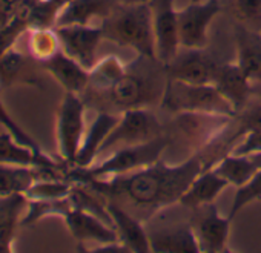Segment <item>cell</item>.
Here are the masks:
<instances>
[{
  "label": "cell",
  "mask_w": 261,
  "mask_h": 253,
  "mask_svg": "<svg viewBox=\"0 0 261 253\" xmlns=\"http://www.w3.org/2000/svg\"><path fill=\"white\" fill-rule=\"evenodd\" d=\"M109 101L121 110L145 107L154 97V88L146 77L127 69L109 89L105 91Z\"/></svg>",
  "instance_id": "obj_12"
},
{
  "label": "cell",
  "mask_w": 261,
  "mask_h": 253,
  "mask_svg": "<svg viewBox=\"0 0 261 253\" xmlns=\"http://www.w3.org/2000/svg\"><path fill=\"white\" fill-rule=\"evenodd\" d=\"M28 2H34V0H28Z\"/></svg>",
  "instance_id": "obj_42"
},
{
  "label": "cell",
  "mask_w": 261,
  "mask_h": 253,
  "mask_svg": "<svg viewBox=\"0 0 261 253\" xmlns=\"http://www.w3.org/2000/svg\"><path fill=\"white\" fill-rule=\"evenodd\" d=\"M68 230L74 236V239L79 242L80 248L86 242H95V244H108V242H117L118 235L112 226L105 222L101 218L80 210V209H71L63 216Z\"/></svg>",
  "instance_id": "obj_13"
},
{
  "label": "cell",
  "mask_w": 261,
  "mask_h": 253,
  "mask_svg": "<svg viewBox=\"0 0 261 253\" xmlns=\"http://www.w3.org/2000/svg\"><path fill=\"white\" fill-rule=\"evenodd\" d=\"M235 11L244 23L261 26V0H235Z\"/></svg>",
  "instance_id": "obj_34"
},
{
  "label": "cell",
  "mask_w": 261,
  "mask_h": 253,
  "mask_svg": "<svg viewBox=\"0 0 261 253\" xmlns=\"http://www.w3.org/2000/svg\"><path fill=\"white\" fill-rule=\"evenodd\" d=\"M54 2H56V4H59L62 8H65L69 2H72V0H54Z\"/></svg>",
  "instance_id": "obj_40"
},
{
  "label": "cell",
  "mask_w": 261,
  "mask_h": 253,
  "mask_svg": "<svg viewBox=\"0 0 261 253\" xmlns=\"http://www.w3.org/2000/svg\"><path fill=\"white\" fill-rule=\"evenodd\" d=\"M25 0H0V26L13 20L22 10Z\"/></svg>",
  "instance_id": "obj_36"
},
{
  "label": "cell",
  "mask_w": 261,
  "mask_h": 253,
  "mask_svg": "<svg viewBox=\"0 0 261 253\" xmlns=\"http://www.w3.org/2000/svg\"><path fill=\"white\" fill-rule=\"evenodd\" d=\"M258 200H261V169L253 175V178L247 184H244L243 187H238L227 216L233 219L240 210H243L246 206Z\"/></svg>",
  "instance_id": "obj_32"
},
{
  "label": "cell",
  "mask_w": 261,
  "mask_h": 253,
  "mask_svg": "<svg viewBox=\"0 0 261 253\" xmlns=\"http://www.w3.org/2000/svg\"><path fill=\"white\" fill-rule=\"evenodd\" d=\"M241 132L246 134L252 129H261V104H256L250 107L241 118Z\"/></svg>",
  "instance_id": "obj_37"
},
{
  "label": "cell",
  "mask_w": 261,
  "mask_h": 253,
  "mask_svg": "<svg viewBox=\"0 0 261 253\" xmlns=\"http://www.w3.org/2000/svg\"><path fill=\"white\" fill-rule=\"evenodd\" d=\"M74 183L68 180H40L27 192L28 200H62L71 195Z\"/></svg>",
  "instance_id": "obj_30"
},
{
  "label": "cell",
  "mask_w": 261,
  "mask_h": 253,
  "mask_svg": "<svg viewBox=\"0 0 261 253\" xmlns=\"http://www.w3.org/2000/svg\"><path fill=\"white\" fill-rule=\"evenodd\" d=\"M237 65L256 85L261 81V37L247 30L246 26H237Z\"/></svg>",
  "instance_id": "obj_23"
},
{
  "label": "cell",
  "mask_w": 261,
  "mask_h": 253,
  "mask_svg": "<svg viewBox=\"0 0 261 253\" xmlns=\"http://www.w3.org/2000/svg\"><path fill=\"white\" fill-rule=\"evenodd\" d=\"M191 2H204V0H191Z\"/></svg>",
  "instance_id": "obj_41"
},
{
  "label": "cell",
  "mask_w": 261,
  "mask_h": 253,
  "mask_svg": "<svg viewBox=\"0 0 261 253\" xmlns=\"http://www.w3.org/2000/svg\"><path fill=\"white\" fill-rule=\"evenodd\" d=\"M152 251L162 253H198V241L191 222L174 224L163 229L149 230Z\"/></svg>",
  "instance_id": "obj_19"
},
{
  "label": "cell",
  "mask_w": 261,
  "mask_h": 253,
  "mask_svg": "<svg viewBox=\"0 0 261 253\" xmlns=\"http://www.w3.org/2000/svg\"><path fill=\"white\" fill-rule=\"evenodd\" d=\"M37 181V172L33 166L0 164V196L25 193Z\"/></svg>",
  "instance_id": "obj_26"
},
{
  "label": "cell",
  "mask_w": 261,
  "mask_h": 253,
  "mask_svg": "<svg viewBox=\"0 0 261 253\" xmlns=\"http://www.w3.org/2000/svg\"><path fill=\"white\" fill-rule=\"evenodd\" d=\"M103 37L112 43L130 48L148 60H157L152 13L149 4L120 5L117 11L101 23Z\"/></svg>",
  "instance_id": "obj_2"
},
{
  "label": "cell",
  "mask_w": 261,
  "mask_h": 253,
  "mask_svg": "<svg viewBox=\"0 0 261 253\" xmlns=\"http://www.w3.org/2000/svg\"><path fill=\"white\" fill-rule=\"evenodd\" d=\"M149 7L152 13L157 60L165 66L178 54V11L175 10V0H149Z\"/></svg>",
  "instance_id": "obj_8"
},
{
  "label": "cell",
  "mask_w": 261,
  "mask_h": 253,
  "mask_svg": "<svg viewBox=\"0 0 261 253\" xmlns=\"http://www.w3.org/2000/svg\"><path fill=\"white\" fill-rule=\"evenodd\" d=\"M126 71H127L126 65H123L117 57L114 55L105 57L103 60L97 62L95 66L89 71V85H92L98 91H106Z\"/></svg>",
  "instance_id": "obj_28"
},
{
  "label": "cell",
  "mask_w": 261,
  "mask_h": 253,
  "mask_svg": "<svg viewBox=\"0 0 261 253\" xmlns=\"http://www.w3.org/2000/svg\"><path fill=\"white\" fill-rule=\"evenodd\" d=\"M30 55L36 59L39 63L53 57L60 49L59 37L53 30H30V42H28Z\"/></svg>",
  "instance_id": "obj_29"
},
{
  "label": "cell",
  "mask_w": 261,
  "mask_h": 253,
  "mask_svg": "<svg viewBox=\"0 0 261 253\" xmlns=\"http://www.w3.org/2000/svg\"><path fill=\"white\" fill-rule=\"evenodd\" d=\"M218 63L204 54L203 49H186L185 54H177L168 65H165L166 78L178 80L192 85L212 83Z\"/></svg>",
  "instance_id": "obj_11"
},
{
  "label": "cell",
  "mask_w": 261,
  "mask_h": 253,
  "mask_svg": "<svg viewBox=\"0 0 261 253\" xmlns=\"http://www.w3.org/2000/svg\"><path fill=\"white\" fill-rule=\"evenodd\" d=\"M227 186L229 183L221 175H218L212 167H207L191 183L178 203L188 209L203 207L214 203Z\"/></svg>",
  "instance_id": "obj_21"
},
{
  "label": "cell",
  "mask_w": 261,
  "mask_h": 253,
  "mask_svg": "<svg viewBox=\"0 0 261 253\" xmlns=\"http://www.w3.org/2000/svg\"><path fill=\"white\" fill-rule=\"evenodd\" d=\"M197 210L198 213L191 224L195 232L200 251H229V232L232 219L229 216H221L215 203L198 207Z\"/></svg>",
  "instance_id": "obj_10"
},
{
  "label": "cell",
  "mask_w": 261,
  "mask_h": 253,
  "mask_svg": "<svg viewBox=\"0 0 261 253\" xmlns=\"http://www.w3.org/2000/svg\"><path fill=\"white\" fill-rule=\"evenodd\" d=\"M28 207L25 193L0 196V253L13 251L16 229L22 224V215Z\"/></svg>",
  "instance_id": "obj_20"
},
{
  "label": "cell",
  "mask_w": 261,
  "mask_h": 253,
  "mask_svg": "<svg viewBox=\"0 0 261 253\" xmlns=\"http://www.w3.org/2000/svg\"><path fill=\"white\" fill-rule=\"evenodd\" d=\"M36 59L17 49H11L0 57V89L27 85L33 88H43L42 78L36 68Z\"/></svg>",
  "instance_id": "obj_15"
},
{
  "label": "cell",
  "mask_w": 261,
  "mask_h": 253,
  "mask_svg": "<svg viewBox=\"0 0 261 253\" xmlns=\"http://www.w3.org/2000/svg\"><path fill=\"white\" fill-rule=\"evenodd\" d=\"M118 118L120 117L109 114V112H100L95 117V120L92 121L88 132L83 137V142H82V146H80L74 167L92 166V161L100 154L105 140L108 138L109 132L114 129V126L117 124Z\"/></svg>",
  "instance_id": "obj_22"
},
{
  "label": "cell",
  "mask_w": 261,
  "mask_h": 253,
  "mask_svg": "<svg viewBox=\"0 0 261 253\" xmlns=\"http://www.w3.org/2000/svg\"><path fill=\"white\" fill-rule=\"evenodd\" d=\"M0 164L36 167V166H59L62 163L53 160L43 151H34L19 143L10 132H5L0 134Z\"/></svg>",
  "instance_id": "obj_24"
},
{
  "label": "cell",
  "mask_w": 261,
  "mask_h": 253,
  "mask_svg": "<svg viewBox=\"0 0 261 253\" xmlns=\"http://www.w3.org/2000/svg\"><path fill=\"white\" fill-rule=\"evenodd\" d=\"M261 152V129L247 131L241 140V143L232 149L230 154L233 155H252Z\"/></svg>",
  "instance_id": "obj_35"
},
{
  "label": "cell",
  "mask_w": 261,
  "mask_h": 253,
  "mask_svg": "<svg viewBox=\"0 0 261 253\" xmlns=\"http://www.w3.org/2000/svg\"><path fill=\"white\" fill-rule=\"evenodd\" d=\"M30 31L27 14L20 10V13L10 20L7 25L0 26V57L11 51L16 45V42L27 33Z\"/></svg>",
  "instance_id": "obj_31"
},
{
  "label": "cell",
  "mask_w": 261,
  "mask_h": 253,
  "mask_svg": "<svg viewBox=\"0 0 261 253\" xmlns=\"http://www.w3.org/2000/svg\"><path fill=\"white\" fill-rule=\"evenodd\" d=\"M40 65L65 88L66 92L80 95L89 86V71L83 68L77 60L69 57L62 48Z\"/></svg>",
  "instance_id": "obj_18"
},
{
  "label": "cell",
  "mask_w": 261,
  "mask_h": 253,
  "mask_svg": "<svg viewBox=\"0 0 261 253\" xmlns=\"http://www.w3.org/2000/svg\"><path fill=\"white\" fill-rule=\"evenodd\" d=\"M123 5H139V4H149V0H120Z\"/></svg>",
  "instance_id": "obj_38"
},
{
  "label": "cell",
  "mask_w": 261,
  "mask_h": 253,
  "mask_svg": "<svg viewBox=\"0 0 261 253\" xmlns=\"http://www.w3.org/2000/svg\"><path fill=\"white\" fill-rule=\"evenodd\" d=\"M212 169L237 189L247 184L259 171V167L252 161L250 157L233 154H226L224 157H221L212 166Z\"/></svg>",
  "instance_id": "obj_25"
},
{
  "label": "cell",
  "mask_w": 261,
  "mask_h": 253,
  "mask_svg": "<svg viewBox=\"0 0 261 253\" xmlns=\"http://www.w3.org/2000/svg\"><path fill=\"white\" fill-rule=\"evenodd\" d=\"M106 206L112 218V226L118 235V239L121 244H124L129 248V251H137V253L152 251L149 242V233L139 216L130 213L123 206L114 201H108Z\"/></svg>",
  "instance_id": "obj_14"
},
{
  "label": "cell",
  "mask_w": 261,
  "mask_h": 253,
  "mask_svg": "<svg viewBox=\"0 0 261 253\" xmlns=\"http://www.w3.org/2000/svg\"><path fill=\"white\" fill-rule=\"evenodd\" d=\"M168 145L169 138L162 134L160 137L145 143L123 146L100 164H92L89 167H71L68 172V181L82 183L85 180H103L143 169L159 161Z\"/></svg>",
  "instance_id": "obj_3"
},
{
  "label": "cell",
  "mask_w": 261,
  "mask_h": 253,
  "mask_svg": "<svg viewBox=\"0 0 261 253\" xmlns=\"http://www.w3.org/2000/svg\"><path fill=\"white\" fill-rule=\"evenodd\" d=\"M220 0L191 2L178 11V37L185 49H204L207 46V30L220 13Z\"/></svg>",
  "instance_id": "obj_7"
},
{
  "label": "cell",
  "mask_w": 261,
  "mask_h": 253,
  "mask_svg": "<svg viewBox=\"0 0 261 253\" xmlns=\"http://www.w3.org/2000/svg\"><path fill=\"white\" fill-rule=\"evenodd\" d=\"M162 107L171 114L200 112L233 117L235 110L230 103L212 85H192L178 80H166L160 98Z\"/></svg>",
  "instance_id": "obj_4"
},
{
  "label": "cell",
  "mask_w": 261,
  "mask_h": 253,
  "mask_svg": "<svg viewBox=\"0 0 261 253\" xmlns=\"http://www.w3.org/2000/svg\"><path fill=\"white\" fill-rule=\"evenodd\" d=\"M120 5V0H72L60 11L56 26L92 25L94 20L103 23Z\"/></svg>",
  "instance_id": "obj_16"
},
{
  "label": "cell",
  "mask_w": 261,
  "mask_h": 253,
  "mask_svg": "<svg viewBox=\"0 0 261 253\" xmlns=\"http://www.w3.org/2000/svg\"><path fill=\"white\" fill-rule=\"evenodd\" d=\"M71 209H72V203L69 196L62 200H28V207L22 218L20 226L30 227L48 216L63 218Z\"/></svg>",
  "instance_id": "obj_27"
},
{
  "label": "cell",
  "mask_w": 261,
  "mask_h": 253,
  "mask_svg": "<svg viewBox=\"0 0 261 253\" xmlns=\"http://www.w3.org/2000/svg\"><path fill=\"white\" fill-rule=\"evenodd\" d=\"M85 101L79 94L65 92L57 112V143L59 152L69 167L75 160L85 137Z\"/></svg>",
  "instance_id": "obj_5"
},
{
  "label": "cell",
  "mask_w": 261,
  "mask_h": 253,
  "mask_svg": "<svg viewBox=\"0 0 261 253\" xmlns=\"http://www.w3.org/2000/svg\"><path fill=\"white\" fill-rule=\"evenodd\" d=\"M0 126H4V128L7 129V132H10L19 143L34 149V151H42V148L37 145V142L30 135L27 134L20 126L11 118V115L8 114V110L5 109V106L0 103Z\"/></svg>",
  "instance_id": "obj_33"
},
{
  "label": "cell",
  "mask_w": 261,
  "mask_h": 253,
  "mask_svg": "<svg viewBox=\"0 0 261 253\" xmlns=\"http://www.w3.org/2000/svg\"><path fill=\"white\" fill-rule=\"evenodd\" d=\"M212 85L230 103L235 114L246 106L253 88V83L249 80V77L241 71V68L237 63L218 65Z\"/></svg>",
  "instance_id": "obj_17"
},
{
  "label": "cell",
  "mask_w": 261,
  "mask_h": 253,
  "mask_svg": "<svg viewBox=\"0 0 261 253\" xmlns=\"http://www.w3.org/2000/svg\"><path fill=\"white\" fill-rule=\"evenodd\" d=\"M207 167L211 166H207L204 155L197 154L180 164H168L159 160L130 174L85 180L79 184H85L139 218L140 213H146L148 219L159 210L178 203L191 183Z\"/></svg>",
  "instance_id": "obj_1"
},
{
  "label": "cell",
  "mask_w": 261,
  "mask_h": 253,
  "mask_svg": "<svg viewBox=\"0 0 261 253\" xmlns=\"http://www.w3.org/2000/svg\"><path fill=\"white\" fill-rule=\"evenodd\" d=\"M247 157H250L252 158V161L261 169V152H258V154H252V155H247Z\"/></svg>",
  "instance_id": "obj_39"
},
{
  "label": "cell",
  "mask_w": 261,
  "mask_h": 253,
  "mask_svg": "<svg viewBox=\"0 0 261 253\" xmlns=\"http://www.w3.org/2000/svg\"><path fill=\"white\" fill-rule=\"evenodd\" d=\"M60 48L83 68L91 71L97 63V49L103 37L101 25H68L54 28Z\"/></svg>",
  "instance_id": "obj_9"
},
{
  "label": "cell",
  "mask_w": 261,
  "mask_h": 253,
  "mask_svg": "<svg viewBox=\"0 0 261 253\" xmlns=\"http://www.w3.org/2000/svg\"><path fill=\"white\" fill-rule=\"evenodd\" d=\"M163 134L157 115L146 107H134L121 112L114 129L105 140L101 151L105 152L114 146H133L149 142Z\"/></svg>",
  "instance_id": "obj_6"
}]
</instances>
